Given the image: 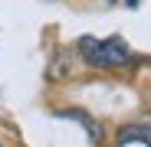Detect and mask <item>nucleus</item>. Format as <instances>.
I'll use <instances>...</instances> for the list:
<instances>
[{"mask_svg":"<svg viewBox=\"0 0 151 147\" xmlns=\"http://www.w3.org/2000/svg\"><path fill=\"white\" fill-rule=\"evenodd\" d=\"M79 49H82L86 62L95 65V69H122V65L132 62V49L125 46L118 36H109L102 43H99L95 36H82L79 39Z\"/></svg>","mask_w":151,"mask_h":147,"instance_id":"f257e3e1","label":"nucleus"},{"mask_svg":"<svg viewBox=\"0 0 151 147\" xmlns=\"http://www.w3.org/2000/svg\"><path fill=\"white\" fill-rule=\"evenodd\" d=\"M56 114H59V118H66V121H79L92 141H102V124H99V121H92L82 108H66V111H56Z\"/></svg>","mask_w":151,"mask_h":147,"instance_id":"f03ea898","label":"nucleus"},{"mask_svg":"<svg viewBox=\"0 0 151 147\" xmlns=\"http://www.w3.org/2000/svg\"><path fill=\"white\" fill-rule=\"evenodd\" d=\"M118 141L122 144H145V147H151V124H128V128H122L118 131Z\"/></svg>","mask_w":151,"mask_h":147,"instance_id":"7ed1b4c3","label":"nucleus"},{"mask_svg":"<svg viewBox=\"0 0 151 147\" xmlns=\"http://www.w3.org/2000/svg\"><path fill=\"white\" fill-rule=\"evenodd\" d=\"M69 72H72V62H66V56L59 53L53 62L46 65V79H49V82H59V79H66V75H69Z\"/></svg>","mask_w":151,"mask_h":147,"instance_id":"20e7f679","label":"nucleus"},{"mask_svg":"<svg viewBox=\"0 0 151 147\" xmlns=\"http://www.w3.org/2000/svg\"><path fill=\"white\" fill-rule=\"evenodd\" d=\"M128 7H138V0H128Z\"/></svg>","mask_w":151,"mask_h":147,"instance_id":"39448f33","label":"nucleus"},{"mask_svg":"<svg viewBox=\"0 0 151 147\" xmlns=\"http://www.w3.org/2000/svg\"><path fill=\"white\" fill-rule=\"evenodd\" d=\"M0 147H4V144H0Z\"/></svg>","mask_w":151,"mask_h":147,"instance_id":"423d86ee","label":"nucleus"}]
</instances>
